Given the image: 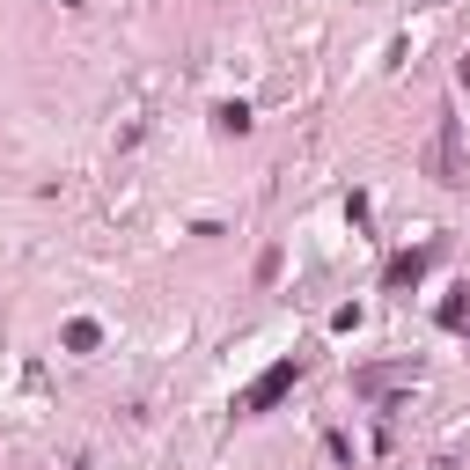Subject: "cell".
<instances>
[{"instance_id":"1","label":"cell","mask_w":470,"mask_h":470,"mask_svg":"<svg viewBox=\"0 0 470 470\" xmlns=\"http://www.w3.org/2000/svg\"><path fill=\"white\" fill-rule=\"evenodd\" d=\"M287 382H294V361H287V368H272V375H265V382L250 390V411H265V404H272V397H279Z\"/></svg>"}]
</instances>
